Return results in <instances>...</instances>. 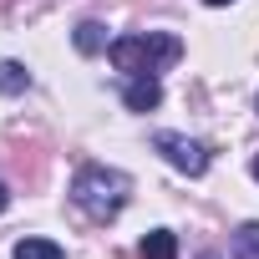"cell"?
<instances>
[{
  "label": "cell",
  "mask_w": 259,
  "mask_h": 259,
  "mask_svg": "<svg viewBox=\"0 0 259 259\" xmlns=\"http://www.w3.org/2000/svg\"><path fill=\"white\" fill-rule=\"evenodd\" d=\"M127 173H117V168H81L76 178H71V203L81 208V213H92V219H117L122 213V203H127Z\"/></svg>",
  "instance_id": "7a4b0ae2"
},
{
  "label": "cell",
  "mask_w": 259,
  "mask_h": 259,
  "mask_svg": "<svg viewBox=\"0 0 259 259\" xmlns=\"http://www.w3.org/2000/svg\"><path fill=\"white\" fill-rule=\"evenodd\" d=\"M234 259H259V224H244L234 234Z\"/></svg>",
  "instance_id": "9c48e42d"
},
{
  "label": "cell",
  "mask_w": 259,
  "mask_h": 259,
  "mask_svg": "<svg viewBox=\"0 0 259 259\" xmlns=\"http://www.w3.org/2000/svg\"><path fill=\"white\" fill-rule=\"evenodd\" d=\"M254 178H259V158H254Z\"/></svg>",
  "instance_id": "7c38bea8"
},
{
  "label": "cell",
  "mask_w": 259,
  "mask_h": 259,
  "mask_svg": "<svg viewBox=\"0 0 259 259\" xmlns=\"http://www.w3.org/2000/svg\"><path fill=\"white\" fill-rule=\"evenodd\" d=\"M107 56H112V66H117V71H127V76H158L168 61H178V56H183V41H178V36H168V31L117 36V41L107 46Z\"/></svg>",
  "instance_id": "6da1fadb"
},
{
  "label": "cell",
  "mask_w": 259,
  "mask_h": 259,
  "mask_svg": "<svg viewBox=\"0 0 259 259\" xmlns=\"http://www.w3.org/2000/svg\"><path fill=\"white\" fill-rule=\"evenodd\" d=\"M143 259H178V239H173L168 229L143 234Z\"/></svg>",
  "instance_id": "5b68a950"
},
{
  "label": "cell",
  "mask_w": 259,
  "mask_h": 259,
  "mask_svg": "<svg viewBox=\"0 0 259 259\" xmlns=\"http://www.w3.org/2000/svg\"><path fill=\"white\" fill-rule=\"evenodd\" d=\"M122 97H127V107H133V112H153V107L163 102V87H158V76H133Z\"/></svg>",
  "instance_id": "277c9868"
},
{
  "label": "cell",
  "mask_w": 259,
  "mask_h": 259,
  "mask_svg": "<svg viewBox=\"0 0 259 259\" xmlns=\"http://www.w3.org/2000/svg\"><path fill=\"white\" fill-rule=\"evenodd\" d=\"M16 259H66V249L51 244V239H21L16 244Z\"/></svg>",
  "instance_id": "8992f818"
},
{
  "label": "cell",
  "mask_w": 259,
  "mask_h": 259,
  "mask_svg": "<svg viewBox=\"0 0 259 259\" xmlns=\"http://www.w3.org/2000/svg\"><path fill=\"white\" fill-rule=\"evenodd\" d=\"M208 6H229V0H208Z\"/></svg>",
  "instance_id": "8fae6325"
},
{
  "label": "cell",
  "mask_w": 259,
  "mask_h": 259,
  "mask_svg": "<svg viewBox=\"0 0 259 259\" xmlns=\"http://www.w3.org/2000/svg\"><path fill=\"white\" fill-rule=\"evenodd\" d=\"M6 203H11V193H6V183H0V213H6Z\"/></svg>",
  "instance_id": "30bf717a"
},
{
  "label": "cell",
  "mask_w": 259,
  "mask_h": 259,
  "mask_svg": "<svg viewBox=\"0 0 259 259\" xmlns=\"http://www.w3.org/2000/svg\"><path fill=\"white\" fill-rule=\"evenodd\" d=\"M26 87H31V71H26L21 61H0V92L16 97V92H26Z\"/></svg>",
  "instance_id": "ba28073f"
},
{
  "label": "cell",
  "mask_w": 259,
  "mask_h": 259,
  "mask_svg": "<svg viewBox=\"0 0 259 259\" xmlns=\"http://www.w3.org/2000/svg\"><path fill=\"white\" fill-rule=\"evenodd\" d=\"M102 46H107V26H102V21H81V26H76V51L92 56V51H102Z\"/></svg>",
  "instance_id": "52a82bcc"
},
{
  "label": "cell",
  "mask_w": 259,
  "mask_h": 259,
  "mask_svg": "<svg viewBox=\"0 0 259 259\" xmlns=\"http://www.w3.org/2000/svg\"><path fill=\"white\" fill-rule=\"evenodd\" d=\"M153 148L178 168V173H188V178H198L203 168H208V153H203V143H193V138H178V133H158L153 138Z\"/></svg>",
  "instance_id": "3957f363"
},
{
  "label": "cell",
  "mask_w": 259,
  "mask_h": 259,
  "mask_svg": "<svg viewBox=\"0 0 259 259\" xmlns=\"http://www.w3.org/2000/svg\"><path fill=\"white\" fill-rule=\"evenodd\" d=\"M198 259H219V254H198Z\"/></svg>",
  "instance_id": "4fadbf2b"
}]
</instances>
